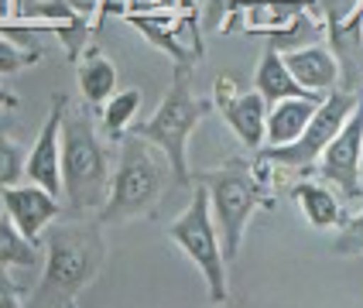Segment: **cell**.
Here are the masks:
<instances>
[{"instance_id": "f1b7e54d", "label": "cell", "mask_w": 363, "mask_h": 308, "mask_svg": "<svg viewBox=\"0 0 363 308\" xmlns=\"http://www.w3.org/2000/svg\"><path fill=\"white\" fill-rule=\"evenodd\" d=\"M69 308H79V305H69Z\"/></svg>"}, {"instance_id": "2e32d148", "label": "cell", "mask_w": 363, "mask_h": 308, "mask_svg": "<svg viewBox=\"0 0 363 308\" xmlns=\"http://www.w3.org/2000/svg\"><path fill=\"white\" fill-rule=\"evenodd\" d=\"M291 199L298 203L305 223L312 226V229H340L346 223L340 199L319 182H305L302 178V182L291 188Z\"/></svg>"}, {"instance_id": "52a82bcc", "label": "cell", "mask_w": 363, "mask_h": 308, "mask_svg": "<svg viewBox=\"0 0 363 308\" xmlns=\"http://www.w3.org/2000/svg\"><path fill=\"white\" fill-rule=\"evenodd\" d=\"M357 103H360V93L333 89V93L319 103L315 117L305 127V134L298 141L284 144V147H261L257 158L267 164H278V168H288V171H302V175L312 171V168L319 164V158H323V151L329 147V141L343 130V123L350 120V113L357 110Z\"/></svg>"}, {"instance_id": "83f0119b", "label": "cell", "mask_w": 363, "mask_h": 308, "mask_svg": "<svg viewBox=\"0 0 363 308\" xmlns=\"http://www.w3.org/2000/svg\"><path fill=\"white\" fill-rule=\"evenodd\" d=\"M35 4H41V0H14V18H18L21 11H28V7H35Z\"/></svg>"}, {"instance_id": "30bf717a", "label": "cell", "mask_w": 363, "mask_h": 308, "mask_svg": "<svg viewBox=\"0 0 363 308\" xmlns=\"http://www.w3.org/2000/svg\"><path fill=\"white\" fill-rule=\"evenodd\" d=\"M0 203H4V212L11 216V223L18 226L35 246L45 244V229L55 223L62 212L59 195L45 192V188L35 182L4 188V192H0Z\"/></svg>"}, {"instance_id": "603a6c76", "label": "cell", "mask_w": 363, "mask_h": 308, "mask_svg": "<svg viewBox=\"0 0 363 308\" xmlns=\"http://www.w3.org/2000/svg\"><path fill=\"white\" fill-rule=\"evenodd\" d=\"M35 62H41V59H35L31 52H24L18 41H11V38L0 35V76H14V72L35 65Z\"/></svg>"}, {"instance_id": "ffe728a7", "label": "cell", "mask_w": 363, "mask_h": 308, "mask_svg": "<svg viewBox=\"0 0 363 308\" xmlns=\"http://www.w3.org/2000/svg\"><path fill=\"white\" fill-rule=\"evenodd\" d=\"M315 41H319V24L312 21L308 11L295 14L284 28L267 31V45H271V48H278L281 55L284 52H295V48H305V45H315Z\"/></svg>"}, {"instance_id": "cb8c5ba5", "label": "cell", "mask_w": 363, "mask_h": 308, "mask_svg": "<svg viewBox=\"0 0 363 308\" xmlns=\"http://www.w3.org/2000/svg\"><path fill=\"white\" fill-rule=\"evenodd\" d=\"M240 93H243V89H240V86H237V79L223 72L220 79H216V86H213V103H216V106H223V103L237 100Z\"/></svg>"}, {"instance_id": "9a60e30c", "label": "cell", "mask_w": 363, "mask_h": 308, "mask_svg": "<svg viewBox=\"0 0 363 308\" xmlns=\"http://www.w3.org/2000/svg\"><path fill=\"white\" fill-rule=\"evenodd\" d=\"M76 82H79L82 100L89 106H103L117 93V69H113V62L106 59L96 45H89L82 52V59L76 62Z\"/></svg>"}, {"instance_id": "7402d4cb", "label": "cell", "mask_w": 363, "mask_h": 308, "mask_svg": "<svg viewBox=\"0 0 363 308\" xmlns=\"http://www.w3.org/2000/svg\"><path fill=\"white\" fill-rule=\"evenodd\" d=\"M333 253H340V257H357V253H363V209L353 219H346V223L340 226V233H336V240H333Z\"/></svg>"}, {"instance_id": "d6986e66", "label": "cell", "mask_w": 363, "mask_h": 308, "mask_svg": "<svg viewBox=\"0 0 363 308\" xmlns=\"http://www.w3.org/2000/svg\"><path fill=\"white\" fill-rule=\"evenodd\" d=\"M38 250L18 226L11 223L7 212H0V267H35L38 264Z\"/></svg>"}, {"instance_id": "9c48e42d", "label": "cell", "mask_w": 363, "mask_h": 308, "mask_svg": "<svg viewBox=\"0 0 363 308\" xmlns=\"http://www.w3.org/2000/svg\"><path fill=\"white\" fill-rule=\"evenodd\" d=\"M65 113H69V96L55 93L52 110L41 123L38 137L28 151V164H24V178L41 185L52 195H62V123H65Z\"/></svg>"}, {"instance_id": "4fadbf2b", "label": "cell", "mask_w": 363, "mask_h": 308, "mask_svg": "<svg viewBox=\"0 0 363 308\" xmlns=\"http://www.w3.org/2000/svg\"><path fill=\"white\" fill-rule=\"evenodd\" d=\"M323 100L325 96H291V100L274 103L267 110V144L264 147H284V144L298 141Z\"/></svg>"}, {"instance_id": "7c38bea8", "label": "cell", "mask_w": 363, "mask_h": 308, "mask_svg": "<svg viewBox=\"0 0 363 308\" xmlns=\"http://www.w3.org/2000/svg\"><path fill=\"white\" fill-rule=\"evenodd\" d=\"M267 110H271V103L254 89V93H240L237 100L223 103L220 117L226 120V127L240 137L243 147L261 151L264 144H267Z\"/></svg>"}, {"instance_id": "6da1fadb", "label": "cell", "mask_w": 363, "mask_h": 308, "mask_svg": "<svg viewBox=\"0 0 363 308\" xmlns=\"http://www.w3.org/2000/svg\"><path fill=\"white\" fill-rule=\"evenodd\" d=\"M45 274L24 308H69L76 295L89 287L103 270L106 240L96 219L86 223H52L45 229Z\"/></svg>"}, {"instance_id": "3957f363", "label": "cell", "mask_w": 363, "mask_h": 308, "mask_svg": "<svg viewBox=\"0 0 363 308\" xmlns=\"http://www.w3.org/2000/svg\"><path fill=\"white\" fill-rule=\"evenodd\" d=\"M192 185H202L209 192V205H213V219H216V229H220L223 253H226V261H237L250 216L257 209L274 205V199H267L264 178L247 158H230L213 171H196Z\"/></svg>"}, {"instance_id": "d4e9b609", "label": "cell", "mask_w": 363, "mask_h": 308, "mask_svg": "<svg viewBox=\"0 0 363 308\" xmlns=\"http://www.w3.org/2000/svg\"><path fill=\"white\" fill-rule=\"evenodd\" d=\"M0 308H24V302H21V295H18V285L4 274V267H0Z\"/></svg>"}, {"instance_id": "277c9868", "label": "cell", "mask_w": 363, "mask_h": 308, "mask_svg": "<svg viewBox=\"0 0 363 308\" xmlns=\"http://www.w3.org/2000/svg\"><path fill=\"white\" fill-rule=\"evenodd\" d=\"M209 113V103L199 100L192 93V69L189 65H175V82L172 89L164 93V100L158 103L155 117L134 127V134L144 137L147 144H155L168 158L172 168V182L179 188L192 185V171H189V137L192 130L206 120Z\"/></svg>"}, {"instance_id": "ba28073f", "label": "cell", "mask_w": 363, "mask_h": 308, "mask_svg": "<svg viewBox=\"0 0 363 308\" xmlns=\"http://www.w3.org/2000/svg\"><path fill=\"white\" fill-rule=\"evenodd\" d=\"M315 171L323 175L329 185H336L343 192L346 203L363 199V93L357 110L350 113L343 130L329 141L323 158L315 164Z\"/></svg>"}, {"instance_id": "484cf974", "label": "cell", "mask_w": 363, "mask_h": 308, "mask_svg": "<svg viewBox=\"0 0 363 308\" xmlns=\"http://www.w3.org/2000/svg\"><path fill=\"white\" fill-rule=\"evenodd\" d=\"M18 106H21L18 93H11V89H4V86H0V110H18Z\"/></svg>"}, {"instance_id": "5bb4252c", "label": "cell", "mask_w": 363, "mask_h": 308, "mask_svg": "<svg viewBox=\"0 0 363 308\" xmlns=\"http://www.w3.org/2000/svg\"><path fill=\"white\" fill-rule=\"evenodd\" d=\"M254 89L261 93L264 100L271 103H281V100H291V96H319V93H308L302 82L291 76V69L284 65V55L278 48H264L261 62H257V72H254Z\"/></svg>"}, {"instance_id": "e0dca14e", "label": "cell", "mask_w": 363, "mask_h": 308, "mask_svg": "<svg viewBox=\"0 0 363 308\" xmlns=\"http://www.w3.org/2000/svg\"><path fill=\"white\" fill-rule=\"evenodd\" d=\"M138 110H141V89H117L100 106V134L123 141V134H127L130 120L138 117Z\"/></svg>"}, {"instance_id": "7a4b0ae2", "label": "cell", "mask_w": 363, "mask_h": 308, "mask_svg": "<svg viewBox=\"0 0 363 308\" xmlns=\"http://www.w3.org/2000/svg\"><path fill=\"white\" fill-rule=\"evenodd\" d=\"M168 178H172V168L162 151L138 134H123L121 161H117L113 182H110V195L96 212V223L117 226L151 216L162 203Z\"/></svg>"}, {"instance_id": "ac0fdd59", "label": "cell", "mask_w": 363, "mask_h": 308, "mask_svg": "<svg viewBox=\"0 0 363 308\" xmlns=\"http://www.w3.org/2000/svg\"><path fill=\"white\" fill-rule=\"evenodd\" d=\"M302 11H305V0H257V4H250L243 11V21H247L250 31L267 35L274 28H284L288 21L295 14H302Z\"/></svg>"}, {"instance_id": "8992f818", "label": "cell", "mask_w": 363, "mask_h": 308, "mask_svg": "<svg viewBox=\"0 0 363 308\" xmlns=\"http://www.w3.org/2000/svg\"><path fill=\"white\" fill-rule=\"evenodd\" d=\"M168 240L199 267L202 281L209 287V302L223 305L226 295H230V287H226V253H223L220 229H216V219H213L209 192L202 185H196L192 203L185 205V212L175 223L168 226Z\"/></svg>"}, {"instance_id": "5b68a950", "label": "cell", "mask_w": 363, "mask_h": 308, "mask_svg": "<svg viewBox=\"0 0 363 308\" xmlns=\"http://www.w3.org/2000/svg\"><path fill=\"white\" fill-rule=\"evenodd\" d=\"M110 158L100 130L86 113H65L62 123V192L72 212H100L110 195Z\"/></svg>"}, {"instance_id": "44dd1931", "label": "cell", "mask_w": 363, "mask_h": 308, "mask_svg": "<svg viewBox=\"0 0 363 308\" xmlns=\"http://www.w3.org/2000/svg\"><path fill=\"white\" fill-rule=\"evenodd\" d=\"M24 164H28V154L14 137L0 134V192L18 185L24 178Z\"/></svg>"}, {"instance_id": "4316f807", "label": "cell", "mask_w": 363, "mask_h": 308, "mask_svg": "<svg viewBox=\"0 0 363 308\" xmlns=\"http://www.w3.org/2000/svg\"><path fill=\"white\" fill-rule=\"evenodd\" d=\"M14 18V0H0V21Z\"/></svg>"}, {"instance_id": "8fae6325", "label": "cell", "mask_w": 363, "mask_h": 308, "mask_svg": "<svg viewBox=\"0 0 363 308\" xmlns=\"http://www.w3.org/2000/svg\"><path fill=\"white\" fill-rule=\"evenodd\" d=\"M284 65L291 69V76L302 82L308 93H319V96H329L333 89H340V59L333 48L325 45H305V48H295V52H284Z\"/></svg>"}]
</instances>
